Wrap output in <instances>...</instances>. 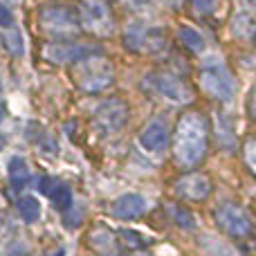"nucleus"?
Listing matches in <instances>:
<instances>
[{
  "mask_svg": "<svg viewBox=\"0 0 256 256\" xmlns=\"http://www.w3.org/2000/svg\"><path fill=\"white\" fill-rule=\"evenodd\" d=\"M209 124L202 112H184L173 132V160L182 168H194L207 155Z\"/></svg>",
  "mask_w": 256,
  "mask_h": 256,
  "instance_id": "nucleus-1",
  "label": "nucleus"
},
{
  "mask_svg": "<svg viewBox=\"0 0 256 256\" xmlns=\"http://www.w3.org/2000/svg\"><path fill=\"white\" fill-rule=\"evenodd\" d=\"M144 88L150 94L164 99L168 104H178V106H184V104L194 102V90L186 84L184 79H180L178 74L171 72H150L144 76Z\"/></svg>",
  "mask_w": 256,
  "mask_h": 256,
  "instance_id": "nucleus-2",
  "label": "nucleus"
},
{
  "mask_svg": "<svg viewBox=\"0 0 256 256\" xmlns=\"http://www.w3.org/2000/svg\"><path fill=\"white\" fill-rule=\"evenodd\" d=\"M115 81V70L110 61L99 54H90L84 61L76 63V84L86 92H102L110 88Z\"/></svg>",
  "mask_w": 256,
  "mask_h": 256,
  "instance_id": "nucleus-3",
  "label": "nucleus"
},
{
  "mask_svg": "<svg viewBox=\"0 0 256 256\" xmlns=\"http://www.w3.org/2000/svg\"><path fill=\"white\" fill-rule=\"evenodd\" d=\"M214 218H216V225L234 238L250 236L254 230V220L250 216V212L236 202H220L214 212Z\"/></svg>",
  "mask_w": 256,
  "mask_h": 256,
  "instance_id": "nucleus-4",
  "label": "nucleus"
},
{
  "mask_svg": "<svg viewBox=\"0 0 256 256\" xmlns=\"http://www.w3.org/2000/svg\"><path fill=\"white\" fill-rule=\"evenodd\" d=\"M200 84L209 97L218 102H232L236 97V79L225 66H207L200 72Z\"/></svg>",
  "mask_w": 256,
  "mask_h": 256,
  "instance_id": "nucleus-5",
  "label": "nucleus"
},
{
  "mask_svg": "<svg viewBox=\"0 0 256 256\" xmlns=\"http://www.w3.org/2000/svg\"><path fill=\"white\" fill-rule=\"evenodd\" d=\"M79 22L86 32H92L99 36H108L112 32V12L106 0H81Z\"/></svg>",
  "mask_w": 256,
  "mask_h": 256,
  "instance_id": "nucleus-6",
  "label": "nucleus"
},
{
  "mask_svg": "<svg viewBox=\"0 0 256 256\" xmlns=\"http://www.w3.org/2000/svg\"><path fill=\"white\" fill-rule=\"evenodd\" d=\"M40 25L45 27V32H50L54 36H61V38H70V36H74L81 30L79 14H74L68 7H58V4L45 7L40 12Z\"/></svg>",
  "mask_w": 256,
  "mask_h": 256,
  "instance_id": "nucleus-7",
  "label": "nucleus"
},
{
  "mask_svg": "<svg viewBox=\"0 0 256 256\" xmlns=\"http://www.w3.org/2000/svg\"><path fill=\"white\" fill-rule=\"evenodd\" d=\"M126 120H128V106L122 99H108V102H104L97 108V115H94L97 126L106 132H115L120 128H124Z\"/></svg>",
  "mask_w": 256,
  "mask_h": 256,
  "instance_id": "nucleus-8",
  "label": "nucleus"
},
{
  "mask_svg": "<svg viewBox=\"0 0 256 256\" xmlns=\"http://www.w3.org/2000/svg\"><path fill=\"white\" fill-rule=\"evenodd\" d=\"M176 194L189 202H202L212 194V180L204 173H186L176 180Z\"/></svg>",
  "mask_w": 256,
  "mask_h": 256,
  "instance_id": "nucleus-9",
  "label": "nucleus"
},
{
  "mask_svg": "<svg viewBox=\"0 0 256 256\" xmlns=\"http://www.w3.org/2000/svg\"><path fill=\"white\" fill-rule=\"evenodd\" d=\"M168 128L162 120H153L150 124H146V128L140 135V144L144 146L148 153H162L168 146Z\"/></svg>",
  "mask_w": 256,
  "mask_h": 256,
  "instance_id": "nucleus-10",
  "label": "nucleus"
},
{
  "mask_svg": "<svg viewBox=\"0 0 256 256\" xmlns=\"http://www.w3.org/2000/svg\"><path fill=\"white\" fill-rule=\"evenodd\" d=\"M90 54L97 52L84 48V45H48L45 50V58L52 63H79Z\"/></svg>",
  "mask_w": 256,
  "mask_h": 256,
  "instance_id": "nucleus-11",
  "label": "nucleus"
},
{
  "mask_svg": "<svg viewBox=\"0 0 256 256\" xmlns=\"http://www.w3.org/2000/svg\"><path fill=\"white\" fill-rule=\"evenodd\" d=\"M146 212V200L140 194H124L112 202V216L120 220H132Z\"/></svg>",
  "mask_w": 256,
  "mask_h": 256,
  "instance_id": "nucleus-12",
  "label": "nucleus"
},
{
  "mask_svg": "<svg viewBox=\"0 0 256 256\" xmlns=\"http://www.w3.org/2000/svg\"><path fill=\"white\" fill-rule=\"evenodd\" d=\"M216 140L225 150H232L236 146L234 140V126H232V117L225 112H216Z\"/></svg>",
  "mask_w": 256,
  "mask_h": 256,
  "instance_id": "nucleus-13",
  "label": "nucleus"
},
{
  "mask_svg": "<svg viewBox=\"0 0 256 256\" xmlns=\"http://www.w3.org/2000/svg\"><path fill=\"white\" fill-rule=\"evenodd\" d=\"M178 38H180V43L194 54H202L204 50H207V40H204V36L200 34L198 30H194V27H180Z\"/></svg>",
  "mask_w": 256,
  "mask_h": 256,
  "instance_id": "nucleus-14",
  "label": "nucleus"
},
{
  "mask_svg": "<svg viewBox=\"0 0 256 256\" xmlns=\"http://www.w3.org/2000/svg\"><path fill=\"white\" fill-rule=\"evenodd\" d=\"M27 180H30V168H27L25 160L12 158V162H9V182H12V186L16 191H20L27 184Z\"/></svg>",
  "mask_w": 256,
  "mask_h": 256,
  "instance_id": "nucleus-15",
  "label": "nucleus"
},
{
  "mask_svg": "<svg viewBox=\"0 0 256 256\" xmlns=\"http://www.w3.org/2000/svg\"><path fill=\"white\" fill-rule=\"evenodd\" d=\"M166 212H168V216L176 220V225L178 227H182V230H186V232H191V230H196V216L189 212V209H184L182 204H166Z\"/></svg>",
  "mask_w": 256,
  "mask_h": 256,
  "instance_id": "nucleus-16",
  "label": "nucleus"
},
{
  "mask_svg": "<svg viewBox=\"0 0 256 256\" xmlns=\"http://www.w3.org/2000/svg\"><path fill=\"white\" fill-rule=\"evenodd\" d=\"M146 34H148V30H146L142 22H132L130 27L126 30V34H124V43H126V48L128 50H142L144 48V43H146Z\"/></svg>",
  "mask_w": 256,
  "mask_h": 256,
  "instance_id": "nucleus-17",
  "label": "nucleus"
},
{
  "mask_svg": "<svg viewBox=\"0 0 256 256\" xmlns=\"http://www.w3.org/2000/svg\"><path fill=\"white\" fill-rule=\"evenodd\" d=\"M18 212H20L22 220L25 222H36L40 216V204L36 198H32V196H25V198L18 200Z\"/></svg>",
  "mask_w": 256,
  "mask_h": 256,
  "instance_id": "nucleus-18",
  "label": "nucleus"
},
{
  "mask_svg": "<svg viewBox=\"0 0 256 256\" xmlns=\"http://www.w3.org/2000/svg\"><path fill=\"white\" fill-rule=\"evenodd\" d=\"M90 243H92V248L97 250V252H110V250L115 248V236L108 230H97L90 234Z\"/></svg>",
  "mask_w": 256,
  "mask_h": 256,
  "instance_id": "nucleus-19",
  "label": "nucleus"
},
{
  "mask_svg": "<svg viewBox=\"0 0 256 256\" xmlns=\"http://www.w3.org/2000/svg\"><path fill=\"white\" fill-rule=\"evenodd\" d=\"M4 45L7 50L14 54V56H20L22 54V38H20V32L16 27H9L7 34H4Z\"/></svg>",
  "mask_w": 256,
  "mask_h": 256,
  "instance_id": "nucleus-20",
  "label": "nucleus"
},
{
  "mask_svg": "<svg viewBox=\"0 0 256 256\" xmlns=\"http://www.w3.org/2000/svg\"><path fill=\"white\" fill-rule=\"evenodd\" d=\"M189 4H191V12L198 14V16H212L218 9L220 0H189Z\"/></svg>",
  "mask_w": 256,
  "mask_h": 256,
  "instance_id": "nucleus-21",
  "label": "nucleus"
},
{
  "mask_svg": "<svg viewBox=\"0 0 256 256\" xmlns=\"http://www.w3.org/2000/svg\"><path fill=\"white\" fill-rule=\"evenodd\" d=\"M52 202H54V207H56L58 212H63V214H66L68 209L72 207V191L68 189L66 184H63L61 189H58L56 194L52 196Z\"/></svg>",
  "mask_w": 256,
  "mask_h": 256,
  "instance_id": "nucleus-22",
  "label": "nucleus"
},
{
  "mask_svg": "<svg viewBox=\"0 0 256 256\" xmlns=\"http://www.w3.org/2000/svg\"><path fill=\"white\" fill-rule=\"evenodd\" d=\"M243 160H245L250 171L256 176V135L248 137V142L243 144Z\"/></svg>",
  "mask_w": 256,
  "mask_h": 256,
  "instance_id": "nucleus-23",
  "label": "nucleus"
},
{
  "mask_svg": "<svg viewBox=\"0 0 256 256\" xmlns=\"http://www.w3.org/2000/svg\"><path fill=\"white\" fill-rule=\"evenodd\" d=\"M120 238H122V243H124L126 248H132V250L144 248V245L148 243V240H146L142 234H137V232H130V230H122L120 232Z\"/></svg>",
  "mask_w": 256,
  "mask_h": 256,
  "instance_id": "nucleus-24",
  "label": "nucleus"
},
{
  "mask_svg": "<svg viewBox=\"0 0 256 256\" xmlns=\"http://www.w3.org/2000/svg\"><path fill=\"white\" fill-rule=\"evenodd\" d=\"M63 186V182L61 180H56V178H52V176H43L38 180V189H40V194H45V196H50L52 198L54 194H56L58 189Z\"/></svg>",
  "mask_w": 256,
  "mask_h": 256,
  "instance_id": "nucleus-25",
  "label": "nucleus"
},
{
  "mask_svg": "<svg viewBox=\"0 0 256 256\" xmlns=\"http://www.w3.org/2000/svg\"><path fill=\"white\" fill-rule=\"evenodd\" d=\"M12 22H14V18H12V14H9V9L4 7V4H0V25L12 27Z\"/></svg>",
  "mask_w": 256,
  "mask_h": 256,
  "instance_id": "nucleus-26",
  "label": "nucleus"
},
{
  "mask_svg": "<svg viewBox=\"0 0 256 256\" xmlns=\"http://www.w3.org/2000/svg\"><path fill=\"white\" fill-rule=\"evenodd\" d=\"M250 112H252V117L256 120V86L252 90V97H250Z\"/></svg>",
  "mask_w": 256,
  "mask_h": 256,
  "instance_id": "nucleus-27",
  "label": "nucleus"
},
{
  "mask_svg": "<svg viewBox=\"0 0 256 256\" xmlns=\"http://www.w3.org/2000/svg\"><path fill=\"white\" fill-rule=\"evenodd\" d=\"M160 2H164L166 7H171V9H178L182 4V0H160Z\"/></svg>",
  "mask_w": 256,
  "mask_h": 256,
  "instance_id": "nucleus-28",
  "label": "nucleus"
},
{
  "mask_svg": "<svg viewBox=\"0 0 256 256\" xmlns=\"http://www.w3.org/2000/svg\"><path fill=\"white\" fill-rule=\"evenodd\" d=\"M4 115H7V108H4V104H2V102H0V124H2Z\"/></svg>",
  "mask_w": 256,
  "mask_h": 256,
  "instance_id": "nucleus-29",
  "label": "nucleus"
},
{
  "mask_svg": "<svg viewBox=\"0 0 256 256\" xmlns=\"http://www.w3.org/2000/svg\"><path fill=\"white\" fill-rule=\"evenodd\" d=\"M128 2H132V4H146V2H150V0H128Z\"/></svg>",
  "mask_w": 256,
  "mask_h": 256,
  "instance_id": "nucleus-30",
  "label": "nucleus"
},
{
  "mask_svg": "<svg viewBox=\"0 0 256 256\" xmlns=\"http://www.w3.org/2000/svg\"><path fill=\"white\" fill-rule=\"evenodd\" d=\"M50 256H63V250H56V252H52Z\"/></svg>",
  "mask_w": 256,
  "mask_h": 256,
  "instance_id": "nucleus-31",
  "label": "nucleus"
},
{
  "mask_svg": "<svg viewBox=\"0 0 256 256\" xmlns=\"http://www.w3.org/2000/svg\"><path fill=\"white\" fill-rule=\"evenodd\" d=\"M2 148H4V137L0 135V150H2Z\"/></svg>",
  "mask_w": 256,
  "mask_h": 256,
  "instance_id": "nucleus-32",
  "label": "nucleus"
},
{
  "mask_svg": "<svg viewBox=\"0 0 256 256\" xmlns=\"http://www.w3.org/2000/svg\"><path fill=\"white\" fill-rule=\"evenodd\" d=\"M130 256H148V254H144V252H142V254H130Z\"/></svg>",
  "mask_w": 256,
  "mask_h": 256,
  "instance_id": "nucleus-33",
  "label": "nucleus"
},
{
  "mask_svg": "<svg viewBox=\"0 0 256 256\" xmlns=\"http://www.w3.org/2000/svg\"><path fill=\"white\" fill-rule=\"evenodd\" d=\"M254 45H256V34H254Z\"/></svg>",
  "mask_w": 256,
  "mask_h": 256,
  "instance_id": "nucleus-34",
  "label": "nucleus"
}]
</instances>
